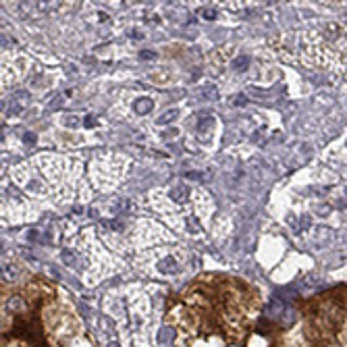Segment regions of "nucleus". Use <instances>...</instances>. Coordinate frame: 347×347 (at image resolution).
<instances>
[{
  "instance_id": "1",
  "label": "nucleus",
  "mask_w": 347,
  "mask_h": 347,
  "mask_svg": "<svg viewBox=\"0 0 347 347\" xmlns=\"http://www.w3.org/2000/svg\"><path fill=\"white\" fill-rule=\"evenodd\" d=\"M158 270H160L162 274H175V272H179V266H177V262H175V258L166 256V258H162L160 262H158Z\"/></svg>"
},
{
  "instance_id": "2",
  "label": "nucleus",
  "mask_w": 347,
  "mask_h": 347,
  "mask_svg": "<svg viewBox=\"0 0 347 347\" xmlns=\"http://www.w3.org/2000/svg\"><path fill=\"white\" fill-rule=\"evenodd\" d=\"M7 310L13 312V314H21V312L25 310V301H23V297H19V295L11 297L9 303H7Z\"/></svg>"
},
{
  "instance_id": "3",
  "label": "nucleus",
  "mask_w": 347,
  "mask_h": 347,
  "mask_svg": "<svg viewBox=\"0 0 347 347\" xmlns=\"http://www.w3.org/2000/svg\"><path fill=\"white\" fill-rule=\"evenodd\" d=\"M19 274H21V270H19L17 264H13V262H5L3 264V279L5 281H15Z\"/></svg>"
},
{
  "instance_id": "4",
  "label": "nucleus",
  "mask_w": 347,
  "mask_h": 347,
  "mask_svg": "<svg viewBox=\"0 0 347 347\" xmlns=\"http://www.w3.org/2000/svg\"><path fill=\"white\" fill-rule=\"evenodd\" d=\"M170 200L177 202V204H183V202L187 200V187H183V185L172 187V189H170Z\"/></svg>"
},
{
  "instance_id": "5",
  "label": "nucleus",
  "mask_w": 347,
  "mask_h": 347,
  "mask_svg": "<svg viewBox=\"0 0 347 347\" xmlns=\"http://www.w3.org/2000/svg\"><path fill=\"white\" fill-rule=\"evenodd\" d=\"M152 106H154V102H152L150 98H137L135 100V113L137 115H148L152 111Z\"/></svg>"
},
{
  "instance_id": "6",
  "label": "nucleus",
  "mask_w": 347,
  "mask_h": 347,
  "mask_svg": "<svg viewBox=\"0 0 347 347\" xmlns=\"http://www.w3.org/2000/svg\"><path fill=\"white\" fill-rule=\"evenodd\" d=\"M177 115H179V113H177V108H172V111H166L164 115H160V117L156 119V123H158V125H168L170 121H175V119H177Z\"/></svg>"
},
{
  "instance_id": "7",
  "label": "nucleus",
  "mask_w": 347,
  "mask_h": 347,
  "mask_svg": "<svg viewBox=\"0 0 347 347\" xmlns=\"http://www.w3.org/2000/svg\"><path fill=\"white\" fill-rule=\"evenodd\" d=\"M248 64H250V58H248V56H239V58L233 60V69L239 71V73H244V71L248 69Z\"/></svg>"
},
{
  "instance_id": "8",
  "label": "nucleus",
  "mask_w": 347,
  "mask_h": 347,
  "mask_svg": "<svg viewBox=\"0 0 347 347\" xmlns=\"http://www.w3.org/2000/svg\"><path fill=\"white\" fill-rule=\"evenodd\" d=\"M200 17L212 21V19H216V11L214 9H200Z\"/></svg>"
},
{
  "instance_id": "9",
  "label": "nucleus",
  "mask_w": 347,
  "mask_h": 347,
  "mask_svg": "<svg viewBox=\"0 0 347 347\" xmlns=\"http://www.w3.org/2000/svg\"><path fill=\"white\" fill-rule=\"evenodd\" d=\"M62 260H64V264H67V266H71V264L75 262V256H73V252H69V250H62Z\"/></svg>"
},
{
  "instance_id": "10",
  "label": "nucleus",
  "mask_w": 347,
  "mask_h": 347,
  "mask_svg": "<svg viewBox=\"0 0 347 347\" xmlns=\"http://www.w3.org/2000/svg\"><path fill=\"white\" fill-rule=\"evenodd\" d=\"M187 229H189L191 233H198V231H200V225H198V221L193 219V216H189V221H187Z\"/></svg>"
},
{
  "instance_id": "11",
  "label": "nucleus",
  "mask_w": 347,
  "mask_h": 347,
  "mask_svg": "<svg viewBox=\"0 0 347 347\" xmlns=\"http://www.w3.org/2000/svg\"><path fill=\"white\" fill-rule=\"evenodd\" d=\"M204 98H208V100H216V98H219V94H216V88H212V85H210V88H206L204 90Z\"/></svg>"
},
{
  "instance_id": "12",
  "label": "nucleus",
  "mask_w": 347,
  "mask_h": 347,
  "mask_svg": "<svg viewBox=\"0 0 347 347\" xmlns=\"http://www.w3.org/2000/svg\"><path fill=\"white\" fill-rule=\"evenodd\" d=\"M83 127H96V117L94 115H88L83 119Z\"/></svg>"
},
{
  "instance_id": "13",
  "label": "nucleus",
  "mask_w": 347,
  "mask_h": 347,
  "mask_svg": "<svg viewBox=\"0 0 347 347\" xmlns=\"http://www.w3.org/2000/svg\"><path fill=\"white\" fill-rule=\"evenodd\" d=\"M154 56H156V54L152 52V50H142V52H140V58H142V60H152Z\"/></svg>"
},
{
  "instance_id": "14",
  "label": "nucleus",
  "mask_w": 347,
  "mask_h": 347,
  "mask_svg": "<svg viewBox=\"0 0 347 347\" xmlns=\"http://www.w3.org/2000/svg\"><path fill=\"white\" fill-rule=\"evenodd\" d=\"M246 102H248V98L244 94H239V96L235 98V106H246Z\"/></svg>"
},
{
  "instance_id": "15",
  "label": "nucleus",
  "mask_w": 347,
  "mask_h": 347,
  "mask_svg": "<svg viewBox=\"0 0 347 347\" xmlns=\"http://www.w3.org/2000/svg\"><path fill=\"white\" fill-rule=\"evenodd\" d=\"M67 125H69V127H75V125H77V117H69V119H67Z\"/></svg>"
},
{
  "instance_id": "16",
  "label": "nucleus",
  "mask_w": 347,
  "mask_h": 347,
  "mask_svg": "<svg viewBox=\"0 0 347 347\" xmlns=\"http://www.w3.org/2000/svg\"><path fill=\"white\" fill-rule=\"evenodd\" d=\"M25 144H33V135L31 133H25Z\"/></svg>"
},
{
  "instance_id": "17",
  "label": "nucleus",
  "mask_w": 347,
  "mask_h": 347,
  "mask_svg": "<svg viewBox=\"0 0 347 347\" xmlns=\"http://www.w3.org/2000/svg\"><path fill=\"white\" fill-rule=\"evenodd\" d=\"M106 347H121V345H119V343H115V341H111V343H108Z\"/></svg>"
},
{
  "instance_id": "18",
  "label": "nucleus",
  "mask_w": 347,
  "mask_h": 347,
  "mask_svg": "<svg viewBox=\"0 0 347 347\" xmlns=\"http://www.w3.org/2000/svg\"><path fill=\"white\" fill-rule=\"evenodd\" d=\"M229 347H237V345H229Z\"/></svg>"
}]
</instances>
